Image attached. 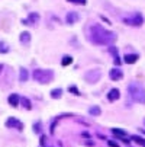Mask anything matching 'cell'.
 Returning <instances> with one entry per match:
<instances>
[{
    "instance_id": "obj_1",
    "label": "cell",
    "mask_w": 145,
    "mask_h": 147,
    "mask_svg": "<svg viewBox=\"0 0 145 147\" xmlns=\"http://www.w3.org/2000/svg\"><path fill=\"white\" fill-rule=\"evenodd\" d=\"M90 36H92L93 44H97V45H110L116 41V34L106 31L102 25H93L90 29Z\"/></svg>"
},
{
    "instance_id": "obj_2",
    "label": "cell",
    "mask_w": 145,
    "mask_h": 147,
    "mask_svg": "<svg viewBox=\"0 0 145 147\" xmlns=\"http://www.w3.org/2000/svg\"><path fill=\"white\" fill-rule=\"evenodd\" d=\"M128 93H129V98L138 103H145V89L138 85V83H131L128 85Z\"/></svg>"
},
{
    "instance_id": "obj_3",
    "label": "cell",
    "mask_w": 145,
    "mask_h": 147,
    "mask_svg": "<svg viewBox=\"0 0 145 147\" xmlns=\"http://www.w3.org/2000/svg\"><path fill=\"white\" fill-rule=\"evenodd\" d=\"M33 80L41 83V85H47V83L54 80V71L52 70H44V69H36L32 74Z\"/></svg>"
},
{
    "instance_id": "obj_4",
    "label": "cell",
    "mask_w": 145,
    "mask_h": 147,
    "mask_svg": "<svg viewBox=\"0 0 145 147\" xmlns=\"http://www.w3.org/2000/svg\"><path fill=\"white\" fill-rule=\"evenodd\" d=\"M123 22L126 25H131V26H141L144 24V16L141 13H134L131 18H125Z\"/></svg>"
},
{
    "instance_id": "obj_5",
    "label": "cell",
    "mask_w": 145,
    "mask_h": 147,
    "mask_svg": "<svg viewBox=\"0 0 145 147\" xmlns=\"http://www.w3.org/2000/svg\"><path fill=\"white\" fill-rule=\"evenodd\" d=\"M102 77V71L100 70H89L86 74H84V80L87 83H96L99 82Z\"/></svg>"
},
{
    "instance_id": "obj_6",
    "label": "cell",
    "mask_w": 145,
    "mask_h": 147,
    "mask_svg": "<svg viewBox=\"0 0 145 147\" xmlns=\"http://www.w3.org/2000/svg\"><path fill=\"white\" fill-rule=\"evenodd\" d=\"M6 127H7V128H15V130H17V131H22V130H23V124L20 122L17 118L10 117V118L6 121Z\"/></svg>"
},
{
    "instance_id": "obj_7",
    "label": "cell",
    "mask_w": 145,
    "mask_h": 147,
    "mask_svg": "<svg viewBox=\"0 0 145 147\" xmlns=\"http://www.w3.org/2000/svg\"><path fill=\"white\" fill-rule=\"evenodd\" d=\"M78 20H80V15L77 12H68L67 16H65V22L68 25H74V24L78 22Z\"/></svg>"
},
{
    "instance_id": "obj_8",
    "label": "cell",
    "mask_w": 145,
    "mask_h": 147,
    "mask_svg": "<svg viewBox=\"0 0 145 147\" xmlns=\"http://www.w3.org/2000/svg\"><path fill=\"white\" fill-rule=\"evenodd\" d=\"M38 20H39V15L38 13H31L28 16V19L22 20V24H25V25H35V24H38Z\"/></svg>"
},
{
    "instance_id": "obj_9",
    "label": "cell",
    "mask_w": 145,
    "mask_h": 147,
    "mask_svg": "<svg viewBox=\"0 0 145 147\" xmlns=\"http://www.w3.org/2000/svg\"><path fill=\"white\" fill-rule=\"evenodd\" d=\"M119 98H120V92H119V89L113 88V89H110V90H109V93H108V100L115 102V100H118Z\"/></svg>"
},
{
    "instance_id": "obj_10",
    "label": "cell",
    "mask_w": 145,
    "mask_h": 147,
    "mask_svg": "<svg viewBox=\"0 0 145 147\" xmlns=\"http://www.w3.org/2000/svg\"><path fill=\"white\" fill-rule=\"evenodd\" d=\"M7 102H9L10 107L16 108L17 105H19V102H20V98H19V95H17V93H12V95L7 98Z\"/></svg>"
},
{
    "instance_id": "obj_11",
    "label": "cell",
    "mask_w": 145,
    "mask_h": 147,
    "mask_svg": "<svg viewBox=\"0 0 145 147\" xmlns=\"http://www.w3.org/2000/svg\"><path fill=\"white\" fill-rule=\"evenodd\" d=\"M109 77H110L112 80H120V79L123 77V73L120 71V69H112V70L109 71Z\"/></svg>"
},
{
    "instance_id": "obj_12",
    "label": "cell",
    "mask_w": 145,
    "mask_h": 147,
    "mask_svg": "<svg viewBox=\"0 0 145 147\" xmlns=\"http://www.w3.org/2000/svg\"><path fill=\"white\" fill-rule=\"evenodd\" d=\"M139 58L138 54H126L125 57H123V61L126 63V64H134V63H136Z\"/></svg>"
},
{
    "instance_id": "obj_13",
    "label": "cell",
    "mask_w": 145,
    "mask_h": 147,
    "mask_svg": "<svg viewBox=\"0 0 145 147\" xmlns=\"http://www.w3.org/2000/svg\"><path fill=\"white\" fill-rule=\"evenodd\" d=\"M20 42L23 45H28L31 42V34L29 32H22L20 34Z\"/></svg>"
},
{
    "instance_id": "obj_14",
    "label": "cell",
    "mask_w": 145,
    "mask_h": 147,
    "mask_svg": "<svg viewBox=\"0 0 145 147\" xmlns=\"http://www.w3.org/2000/svg\"><path fill=\"white\" fill-rule=\"evenodd\" d=\"M28 77H29L28 70H26V69H20V73H19V82H20V83H25V82L28 80Z\"/></svg>"
},
{
    "instance_id": "obj_15",
    "label": "cell",
    "mask_w": 145,
    "mask_h": 147,
    "mask_svg": "<svg viewBox=\"0 0 145 147\" xmlns=\"http://www.w3.org/2000/svg\"><path fill=\"white\" fill-rule=\"evenodd\" d=\"M112 133L116 136V137H119V140H122V138H126L128 137V134H126V131H123V130H119V128H112Z\"/></svg>"
},
{
    "instance_id": "obj_16",
    "label": "cell",
    "mask_w": 145,
    "mask_h": 147,
    "mask_svg": "<svg viewBox=\"0 0 145 147\" xmlns=\"http://www.w3.org/2000/svg\"><path fill=\"white\" fill-rule=\"evenodd\" d=\"M61 95H63V89H61V88H57V89L51 90V98H54V99L61 98Z\"/></svg>"
},
{
    "instance_id": "obj_17",
    "label": "cell",
    "mask_w": 145,
    "mask_h": 147,
    "mask_svg": "<svg viewBox=\"0 0 145 147\" xmlns=\"http://www.w3.org/2000/svg\"><path fill=\"white\" fill-rule=\"evenodd\" d=\"M20 103L23 105L25 109H31V108H32V103H31V100H29L28 98H20Z\"/></svg>"
},
{
    "instance_id": "obj_18",
    "label": "cell",
    "mask_w": 145,
    "mask_h": 147,
    "mask_svg": "<svg viewBox=\"0 0 145 147\" xmlns=\"http://www.w3.org/2000/svg\"><path fill=\"white\" fill-rule=\"evenodd\" d=\"M89 114H90V115H93V117H99V115L102 114V111H100V108H99V107H92V108L89 109Z\"/></svg>"
},
{
    "instance_id": "obj_19",
    "label": "cell",
    "mask_w": 145,
    "mask_h": 147,
    "mask_svg": "<svg viewBox=\"0 0 145 147\" xmlns=\"http://www.w3.org/2000/svg\"><path fill=\"white\" fill-rule=\"evenodd\" d=\"M71 63H73V57H70V55H64L63 60H61V64L63 66H68Z\"/></svg>"
},
{
    "instance_id": "obj_20",
    "label": "cell",
    "mask_w": 145,
    "mask_h": 147,
    "mask_svg": "<svg viewBox=\"0 0 145 147\" xmlns=\"http://www.w3.org/2000/svg\"><path fill=\"white\" fill-rule=\"evenodd\" d=\"M131 138H132L134 141H136L138 144H141V146H145V140H144L142 137H139V136H132Z\"/></svg>"
},
{
    "instance_id": "obj_21",
    "label": "cell",
    "mask_w": 145,
    "mask_h": 147,
    "mask_svg": "<svg viewBox=\"0 0 145 147\" xmlns=\"http://www.w3.org/2000/svg\"><path fill=\"white\" fill-rule=\"evenodd\" d=\"M0 53H9V45L6 42H0Z\"/></svg>"
},
{
    "instance_id": "obj_22",
    "label": "cell",
    "mask_w": 145,
    "mask_h": 147,
    "mask_svg": "<svg viewBox=\"0 0 145 147\" xmlns=\"http://www.w3.org/2000/svg\"><path fill=\"white\" fill-rule=\"evenodd\" d=\"M68 90H70V93H74L76 96H80V90L77 89V86H74V85H73V86H70V88H68Z\"/></svg>"
},
{
    "instance_id": "obj_23",
    "label": "cell",
    "mask_w": 145,
    "mask_h": 147,
    "mask_svg": "<svg viewBox=\"0 0 145 147\" xmlns=\"http://www.w3.org/2000/svg\"><path fill=\"white\" fill-rule=\"evenodd\" d=\"M67 2H70L73 5H86L87 0H67Z\"/></svg>"
},
{
    "instance_id": "obj_24",
    "label": "cell",
    "mask_w": 145,
    "mask_h": 147,
    "mask_svg": "<svg viewBox=\"0 0 145 147\" xmlns=\"http://www.w3.org/2000/svg\"><path fill=\"white\" fill-rule=\"evenodd\" d=\"M109 51H110V54H112L113 57H119V55H118V50H116V47L110 45V47H109Z\"/></svg>"
},
{
    "instance_id": "obj_25",
    "label": "cell",
    "mask_w": 145,
    "mask_h": 147,
    "mask_svg": "<svg viewBox=\"0 0 145 147\" xmlns=\"http://www.w3.org/2000/svg\"><path fill=\"white\" fill-rule=\"evenodd\" d=\"M108 146H109V147H119V144L115 143L113 140H108Z\"/></svg>"
},
{
    "instance_id": "obj_26",
    "label": "cell",
    "mask_w": 145,
    "mask_h": 147,
    "mask_svg": "<svg viewBox=\"0 0 145 147\" xmlns=\"http://www.w3.org/2000/svg\"><path fill=\"white\" fill-rule=\"evenodd\" d=\"M33 128H35V133H39V131H41V130H39V128H41V124H35Z\"/></svg>"
},
{
    "instance_id": "obj_27",
    "label": "cell",
    "mask_w": 145,
    "mask_h": 147,
    "mask_svg": "<svg viewBox=\"0 0 145 147\" xmlns=\"http://www.w3.org/2000/svg\"><path fill=\"white\" fill-rule=\"evenodd\" d=\"M115 64L116 66H120V58L119 57H115Z\"/></svg>"
},
{
    "instance_id": "obj_28",
    "label": "cell",
    "mask_w": 145,
    "mask_h": 147,
    "mask_svg": "<svg viewBox=\"0 0 145 147\" xmlns=\"http://www.w3.org/2000/svg\"><path fill=\"white\" fill-rule=\"evenodd\" d=\"M81 136H83V137H90V134H89V133H83Z\"/></svg>"
},
{
    "instance_id": "obj_29",
    "label": "cell",
    "mask_w": 145,
    "mask_h": 147,
    "mask_svg": "<svg viewBox=\"0 0 145 147\" xmlns=\"http://www.w3.org/2000/svg\"><path fill=\"white\" fill-rule=\"evenodd\" d=\"M3 70V64H0V71H2Z\"/></svg>"
},
{
    "instance_id": "obj_30",
    "label": "cell",
    "mask_w": 145,
    "mask_h": 147,
    "mask_svg": "<svg viewBox=\"0 0 145 147\" xmlns=\"http://www.w3.org/2000/svg\"><path fill=\"white\" fill-rule=\"evenodd\" d=\"M144 124H145V119H144Z\"/></svg>"
},
{
    "instance_id": "obj_31",
    "label": "cell",
    "mask_w": 145,
    "mask_h": 147,
    "mask_svg": "<svg viewBox=\"0 0 145 147\" xmlns=\"http://www.w3.org/2000/svg\"><path fill=\"white\" fill-rule=\"evenodd\" d=\"M144 147H145V146H144Z\"/></svg>"
}]
</instances>
